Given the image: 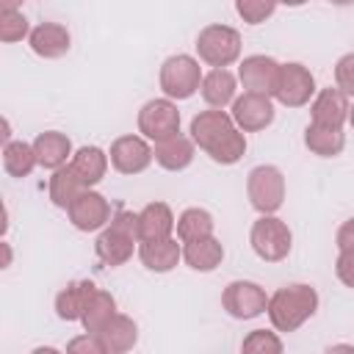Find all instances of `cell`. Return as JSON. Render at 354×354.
I'll list each match as a JSON object with an SVG mask.
<instances>
[{"mask_svg": "<svg viewBox=\"0 0 354 354\" xmlns=\"http://www.w3.org/2000/svg\"><path fill=\"white\" fill-rule=\"evenodd\" d=\"M138 257H141V263H144L147 271L169 274L183 260V243H177V238L144 241V243H138Z\"/></svg>", "mask_w": 354, "mask_h": 354, "instance_id": "44dd1931", "label": "cell"}, {"mask_svg": "<svg viewBox=\"0 0 354 354\" xmlns=\"http://www.w3.org/2000/svg\"><path fill=\"white\" fill-rule=\"evenodd\" d=\"M33 152H36V160L41 169H61L72 160V141L66 133H58V130H44L33 138Z\"/></svg>", "mask_w": 354, "mask_h": 354, "instance_id": "ac0fdd59", "label": "cell"}, {"mask_svg": "<svg viewBox=\"0 0 354 354\" xmlns=\"http://www.w3.org/2000/svg\"><path fill=\"white\" fill-rule=\"evenodd\" d=\"M326 354H354V346H348V343H335V346L326 348Z\"/></svg>", "mask_w": 354, "mask_h": 354, "instance_id": "74e56055", "label": "cell"}, {"mask_svg": "<svg viewBox=\"0 0 354 354\" xmlns=\"http://www.w3.org/2000/svg\"><path fill=\"white\" fill-rule=\"evenodd\" d=\"M108 160L119 174H141L155 160V152L144 136H119L111 144Z\"/></svg>", "mask_w": 354, "mask_h": 354, "instance_id": "8fae6325", "label": "cell"}, {"mask_svg": "<svg viewBox=\"0 0 354 354\" xmlns=\"http://www.w3.org/2000/svg\"><path fill=\"white\" fill-rule=\"evenodd\" d=\"M348 111H351V102H348V97H346L337 86L321 88V91L315 94L313 105H310V116H313L310 124L343 130V124L348 122Z\"/></svg>", "mask_w": 354, "mask_h": 354, "instance_id": "9a60e30c", "label": "cell"}, {"mask_svg": "<svg viewBox=\"0 0 354 354\" xmlns=\"http://www.w3.org/2000/svg\"><path fill=\"white\" fill-rule=\"evenodd\" d=\"M108 152L105 149H100V147H80V149H75V155H72V160H69V166H72V171L77 174V180L86 185V188H91V185H97L102 177H105V171H108Z\"/></svg>", "mask_w": 354, "mask_h": 354, "instance_id": "603a6c76", "label": "cell"}, {"mask_svg": "<svg viewBox=\"0 0 354 354\" xmlns=\"http://www.w3.org/2000/svg\"><path fill=\"white\" fill-rule=\"evenodd\" d=\"M235 88H238V77L230 72V69H210L205 77H202V100L216 108V111H224L227 105L235 102Z\"/></svg>", "mask_w": 354, "mask_h": 354, "instance_id": "7402d4cb", "label": "cell"}, {"mask_svg": "<svg viewBox=\"0 0 354 354\" xmlns=\"http://www.w3.org/2000/svg\"><path fill=\"white\" fill-rule=\"evenodd\" d=\"M83 191H86V185L77 180V174L72 171V166H69V163H66V166H61V169H55V171L50 174L47 196H50V202H53L55 207L69 210V207H72V202H75Z\"/></svg>", "mask_w": 354, "mask_h": 354, "instance_id": "484cf974", "label": "cell"}, {"mask_svg": "<svg viewBox=\"0 0 354 354\" xmlns=\"http://www.w3.org/2000/svg\"><path fill=\"white\" fill-rule=\"evenodd\" d=\"M202 66L194 55H185V53H177V55H169L163 64H160V75H158V83H160V91L166 94V100H188L194 97L199 88H202Z\"/></svg>", "mask_w": 354, "mask_h": 354, "instance_id": "277c9868", "label": "cell"}, {"mask_svg": "<svg viewBox=\"0 0 354 354\" xmlns=\"http://www.w3.org/2000/svg\"><path fill=\"white\" fill-rule=\"evenodd\" d=\"M241 354H285V346L277 332L252 329L241 343Z\"/></svg>", "mask_w": 354, "mask_h": 354, "instance_id": "1f68e13d", "label": "cell"}, {"mask_svg": "<svg viewBox=\"0 0 354 354\" xmlns=\"http://www.w3.org/2000/svg\"><path fill=\"white\" fill-rule=\"evenodd\" d=\"M100 340L105 346L108 354H127L136 343H138V326L130 315L116 313L102 329H100Z\"/></svg>", "mask_w": 354, "mask_h": 354, "instance_id": "cb8c5ba5", "label": "cell"}, {"mask_svg": "<svg viewBox=\"0 0 354 354\" xmlns=\"http://www.w3.org/2000/svg\"><path fill=\"white\" fill-rule=\"evenodd\" d=\"M30 25H28V17L17 8V3L11 0H3L0 3V41H22L25 36H30Z\"/></svg>", "mask_w": 354, "mask_h": 354, "instance_id": "4dcf8cb0", "label": "cell"}, {"mask_svg": "<svg viewBox=\"0 0 354 354\" xmlns=\"http://www.w3.org/2000/svg\"><path fill=\"white\" fill-rule=\"evenodd\" d=\"M138 133L147 141H155V144L177 136L180 133V111H177V105L171 100H166V97L144 102L141 111H138Z\"/></svg>", "mask_w": 354, "mask_h": 354, "instance_id": "9c48e42d", "label": "cell"}, {"mask_svg": "<svg viewBox=\"0 0 354 354\" xmlns=\"http://www.w3.org/2000/svg\"><path fill=\"white\" fill-rule=\"evenodd\" d=\"M66 213H69L72 227L80 230V232H97V230L102 232V230L111 224V218H113L108 199H105L100 191H91V188H86V191L72 202V207H69Z\"/></svg>", "mask_w": 354, "mask_h": 354, "instance_id": "7c38bea8", "label": "cell"}, {"mask_svg": "<svg viewBox=\"0 0 354 354\" xmlns=\"http://www.w3.org/2000/svg\"><path fill=\"white\" fill-rule=\"evenodd\" d=\"M155 152V163L166 171H185L191 163H194V155H196V144L191 141V136H171L166 141H158L152 147Z\"/></svg>", "mask_w": 354, "mask_h": 354, "instance_id": "ffe728a7", "label": "cell"}, {"mask_svg": "<svg viewBox=\"0 0 354 354\" xmlns=\"http://www.w3.org/2000/svg\"><path fill=\"white\" fill-rule=\"evenodd\" d=\"M39 166L33 144L28 141H8L3 144V169L8 177H28Z\"/></svg>", "mask_w": 354, "mask_h": 354, "instance_id": "f1b7e54d", "label": "cell"}, {"mask_svg": "<svg viewBox=\"0 0 354 354\" xmlns=\"http://www.w3.org/2000/svg\"><path fill=\"white\" fill-rule=\"evenodd\" d=\"M348 124L354 127V105H351V111H348Z\"/></svg>", "mask_w": 354, "mask_h": 354, "instance_id": "ab89813d", "label": "cell"}, {"mask_svg": "<svg viewBox=\"0 0 354 354\" xmlns=\"http://www.w3.org/2000/svg\"><path fill=\"white\" fill-rule=\"evenodd\" d=\"M97 290H100V288H97L91 279H75V282H69V285L61 288L58 296H55V315H58L61 321H80L83 313H86V307H88V301L94 299Z\"/></svg>", "mask_w": 354, "mask_h": 354, "instance_id": "d6986e66", "label": "cell"}, {"mask_svg": "<svg viewBox=\"0 0 354 354\" xmlns=\"http://www.w3.org/2000/svg\"><path fill=\"white\" fill-rule=\"evenodd\" d=\"M335 274L337 279L354 290V252H340L337 260H335Z\"/></svg>", "mask_w": 354, "mask_h": 354, "instance_id": "d590c367", "label": "cell"}, {"mask_svg": "<svg viewBox=\"0 0 354 354\" xmlns=\"http://www.w3.org/2000/svg\"><path fill=\"white\" fill-rule=\"evenodd\" d=\"M252 252L266 263H279L290 254L293 232L290 227L277 216H260L249 230Z\"/></svg>", "mask_w": 354, "mask_h": 354, "instance_id": "52a82bcc", "label": "cell"}, {"mask_svg": "<svg viewBox=\"0 0 354 354\" xmlns=\"http://www.w3.org/2000/svg\"><path fill=\"white\" fill-rule=\"evenodd\" d=\"M335 86L346 94L354 97V53H346L335 64Z\"/></svg>", "mask_w": 354, "mask_h": 354, "instance_id": "836d02e7", "label": "cell"}, {"mask_svg": "<svg viewBox=\"0 0 354 354\" xmlns=\"http://www.w3.org/2000/svg\"><path fill=\"white\" fill-rule=\"evenodd\" d=\"M116 315V299L108 293V290H97L94 293V299L88 301V307H86V313H83V318H80V324H83V329L86 332H91V335H100V329L111 321Z\"/></svg>", "mask_w": 354, "mask_h": 354, "instance_id": "f546056e", "label": "cell"}, {"mask_svg": "<svg viewBox=\"0 0 354 354\" xmlns=\"http://www.w3.org/2000/svg\"><path fill=\"white\" fill-rule=\"evenodd\" d=\"M230 116L241 133H260L274 122V102L266 94L243 91L241 97H235Z\"/></svg>", "mask_w": 354, "mask_h": 354, "instance_id": "4fadbf2b", "label": "cell"}, {"mask_svg": "<svg viewBox=\"0 0 354 354\" xmlns=\"http://www.w3.org/2000/svg\"><path fill=\"white\" fill-rule=\"evenodd\" d=\"M335 243H337L340 252H354V218H346V221L337 227Z\"/></svg>", "mask_w": 354, "mask_h": 354, "instance_id": "8d00e7d4", "label": "cell"}, {"mask_svg": "<svg viewBox=\"0 0 354 354\" xmlns=\"http://www.w3.org/2000/svg\"><path fill=\"white\" fill-rule=\"evenodd\" d=\"M279 61H274L271 55H246L238 66V80L243 83L246 91L252 94H266L274 97L277 91V80H279Z\"/></svg>", "mask_w": 354, "mask_h": 354, "instance_id": "5bb4252c", "label": "cell"}, {"mask_svg": "<svg viewBox=\"0 0 354 354\" xmlns=\"http://www.w3.org/2000/svg\"><path fill=\"white\" fill-rule=\"evenodd\" d=\"M66 354H108V351H105L100 335L86 332V335H77L66 343Z\"/></svg>", "mask_w": 354, "mask_h": 354, "instance_id": "e575fe53", "label": "cell"}, {"mask_svg": "<svg viewBox=\"0 0 354 354\" xmlns=\"http://www.w3.org/2000/svg\"><path fill=\"white\" fill-rule=\"evenodd\" d=\"M191 141L213 160L221 166H232L246 155V133H241L227 111H199L191 119Z\"/></svg>", "mask_w": 354, "mask_h": 354, "instance_id": "6da1fadb", "label": "cell"}, {"mask_svg": "<svg viewBox=\"0 0 354 354\" xmlns=\"http://www.w3.org/2000/svg\"><path fill=\"white\" fill-rule=\"evenodd\" d=\"M136 216H138V243L171 238V232L177 230V218L166 202H149Z\"/></svg>", "mask_w": 354, "mask_h": 354, "instance_id": "e0dca14e", "label": "cell"}, {"mask_svg": "<svg viewBox=\"0 0 354 354\" xmlns=\"http://www.w3.org/2000/svg\"><path fill=\"white\" fill-rule=\"evenodd\" d=\"M196 55L213 69H227L241 58V33L230 25H205L196 36Z\"/></svg>", "mask_w": 354, "mask_h": 354, "instance_id": "5b68a950", "label": "cell"}, {"mask_svg": "<svg viewBox=\"0 0 354 354\" xmlns=\"http://www.w3.org/2000/svg\"><path fill=\"white\" fill-rule=\"evenodd\" d=\"M304 147L318 155V158H335L346 149V133L335 127H321V124H307L304 130Z\"/></svg>", "mask_w": 354, "mask_h": 354, "instance_id": "4316f807", "label": "cell"}, {"mask_svg": "<svg viewBox=\"0 0 354 354\" xmlns=\"http://www.w3.org/2000/svg\"><path fill=\"white\" fill-rule=\"evenodd\" d=\"M183 260L188 268L194 271H216L224 260V243L210 235V238H202V241H191V243H183Z\"/></svg>", "mask_w": 354, "mask_h": 354, "instance_id": "d4e9b609", "label": "cell"}, {"mask_svg": "<svg viewBox=\"0 0 354 354\" xmlns=\"http://www.w3.org/2000/svg\"><path fill=\"white\" fill-rule=\"evenodd\" d=\"M235 11L241 14L243 22L260 25V22H266V19L277 11V6H274V3H263V0H238V3H235Z\"/></svg>", "mask_w": 354, "mask_h": 354, "instance_id": "d6a6232c", "label": "cell"}, {"mask_svg": "<svg viewBox=\"0 0 354 354\" xmlns=\"http://www.w3.org/2000/svg\"><path fill=\"white\" fill-rule=\"evenodd\" d=\"M274 100L279 105H285V108H301L310 100H315V77H313V72L299 61L282 64Z\"/></svg>", "mask_w": 354, "mask_h": 354, "instance_id": "ba28073f", "label": "cell"}, {"mask_svg": "<svg viewBox=\"0 0 354 354\" xmlns=\"http://www.w3.org/2000/svg\"><path fill=\"white\" fill-rule=\"evenodd\" d=\"M30 354H64V351H58V348H53V346H39V348H33Z\"/></svg>", "mask_w": 354, "mask_h": 354, "instance_id": "f35d334b", "label": "cell"}, {"mask_svg": "<svg viewBox=\"0 0 354 354\" xmlns=\"http://www.w3.org/2000/svg\"><path fill=\"white\" fill-rule=\"evenodd\" d=\"M28 44H30V50H33L39 58L53 61V58H61V55L69 53L72 36H69L66 25H61V22H39V25L30 30Z\"/></svg>", "mask_w": 354, "mask_h": 354, "instance_id": "2e32d148", "label": "cell"}, {"mask_svg": "<svg viewBox=\"0 0 354 354\" xmlns=\"http://www.w3.org/2000/svg\"><path fill=\"white\" fill-rule=\"evenodd\" d=\"M213 230H216V221L205 207H185L177 216V238H180V243L210 238Z\"/></svg>", "mask_w": 354, "mask_h": 354, "instance_id": "83f0119b", "label": "cell"}, {"mask_svg": "<svg viewBox=\"0 0 354 354\" xmlns=\"http://www.w3.org/2000/svg\"><path fill=\"white\" fill-rule=\"evenodd\" d=\"M318 310V293L313 285L293 282L285 288H277L268 296V321L277 332H296L304 321H310Z\"/></svg>", "mask_w": 354, "mask_h": 354, "instance_id": "7a4b0ae2", "label": "cell"}, {"mask_svg": "<svg viewBox=\"0 0 354 354\" xmlns=\"http://www.w3.org/2000/svg\"><path fill=\"white\" fill-rule=\"evenodd\" d=\"M221 307L238 318V321H252L257 315L266 313L268 307V296L266 290L257 285V282H249V279H232L224 293H221Z\"/></svg>", "mask_w": 354, "mask_h": 354, "instance_id": "30bf717a", "label": "cell"}, {"mask_svg": "<svg viewBox=\"0 0 354 354\" xmlns=\"http://www.w3.org/2000/svg\"><path fill=\"white\" fill-rule=\"evenodd\" d=\"M246 196L260 216H274L285 202V174L271 163L254 166L246 177Z\"/></svg>", "mask_w": 354, "mask_h": 354, "instance_id": "8992f818", "label": "cell"}, {"mask_svg": "<svg viewBox=\"0 0 354 354\" xmlns=\"http://www.w3.org/2000/svg\"><path fill=\"white\" fill-rule=\"evenodd\" d=\"M136 243H138V216L130 210H119L113 213L111 224L97 235L94 252L102 266L119 268L133 257Z\"/></svg>", "mask_w": 354, "mask_h": 354, "instance_id": "3957f363", "label": "cell"}]
</instances>
